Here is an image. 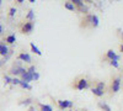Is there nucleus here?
<instances>
[{"label": "nucleus", "mask_w": 123, "mask_h": 111, "mask_svg": "<svg viewBox=\"0 0 123 111\" xmlns=\"http://www.w3.org/2000/svg\"><path fill=\"white\" fill-rule=\"evenodd\" d=\"M58 105L60 109H70V107H73V101H70V100H58Z\"/></svg>", "instance_id": "nucleus-1"}, {"label": "nucleus", "mask_w": 123, "mask_h": 111, "mask_svg": "<svg viewBox=\"0 0 123 111\" xmlns=\"http://www.w3.org/2000/svg\"><path fill=\"white\" fill-rule=\"evenodd\" d=\"M121 89V77H117L113 79V82H112V91L113 93H118Z\"/></svg>", "instance_id": "nucleus-2"}, {"label": "nucleus", "mask_w": 123, "mask_h": 111, "mask_svg": "<svg viewBox=\"0 0 123 111\" xmlns=\"http://www.w3.org/2000/svg\"><path fill=\"white\" fill-rule=\"evenodd\" d=\"M87 20L91 22V26H94V27H97L100 25V20H98V16L95 15V14H92V15H89L87 16Z\"/></svg>", "instance_id": "nucleus-3"}, {"label": "nucleus", "mask_w": 123, "mask_h": 111, "mask_svg": "<svg viewBox=\"0 0 123 111\" xmlns=\"http://www.w3.org/2000/svg\"><path fill=\"white\" fill-rule=\"evenodd\" d=\"M78 90H84V89H87L89 88V82L86 79H80L78 82V85H76Z\"/></svg>", "instance_id": "nucleus-4"}, {"label": "nucleus", "mask_w": 123, "mask_h": 111, "mask_svg": "<svg viewBox=\"0 0 123 111\" xmlns=\"http://www.w3.org/2000/svg\"><path fill=\"white\" fill-rule=\"evenodd\" d=\"M106 56H107V58L111 59V60H119V58H121L118 54H116V52L113 51V49H108L107 53H106Z\"/></svg>", "instance_id": "nucleus-5"}, {"label": "nucleus", "mask_w": 123, "mask_h": 111, "mask_svg": "<svg viewBox=\"0 0 123 111\" xmlns=\"http://www.w3.org/2000/svg\"><path fill=\"white\" fill-rule=\"evenodd\" d=\"M33 31V22H26L22 26V32L24 33H31Z\"/></svg>", "instance_id": "nucleus-6"}, {"label": "nucleus", "mask_w": 123, "mask_h": 111, "mask_svg": "<svg viewBox=\"0 0 123 111\" xmlns=\"http://www.w3.org/2000/svg\"><path fill=\"white\" fill-rule=\"evenodd\" d=\"M9 51H10V49H9V47L6 46V43H5V42H0V54L5 57V56L9 53Z\"/></svg>", "instance_id": "nucleus-7"}, {"label": "nucleus", "mask_w": 123, "mask_h": 111, "mask_svg": "<svg viewBox=\"0 0 123 111\" xmlns=\"http://www.w3.org/2000/svg\"><path fill=\"white\" fill-rule=\"evenodd\" d=\"M21 80H22V82H26V83L32 82V80H33V74H31V73L26 72L25 74L21 75Z\"/></svg>", "instance_id": "nucleus-8"}, {"label": "nucleus", "mask_w": 123, "mask_h": 111, "mask_svg": "<svg viewBox=\"0 0 123 111\" xmlns=\"http://www.w3.org/2000/svg\"><path fill=\"white\" fill-rule=\"evenodd\" d=\"M18 59L20 60H22V62H25V63H31V56L28 54V53H21L18 56Z\"/></svg>", "instance_id": "nucleus-9"}, {"label": "nucleus", "mask_w": 123, "mask_h": 111, "mask_svg": "<svg viewBox=\"0 0 123 111\" xmlns=\"http://www.w3.org/2000/svg\"><path fill=\"white\" fill-rule=\"evenodd\" d=\"M30 46H31V51H32L35 54H37V56H42V52L39 51V48H38L33 42H31V43H30Z\"/></svg>", "instance_id": "nucleus-10"}, {"label": "nucleus", "mask_w": 123, "mask_h": 111, "mask_svg": "<svg viewBox=\"0 0 123 111\" xmlns=\"http://www.w3.org/2000/svg\"><path fill=\"white\" fill-rule=\"evenodd\" d=\"M98 106H100L102 110H104V111H112L111 107H110V105L106 104L105 101H100V103H98Z\"/></svg>", "instance_id": "nucleus-11"}, {"label": "nucleus", "mask_w": 123, "mask_h": 111, "mask_svg": "<svg viewBox=\"0 0 123 111\" xmlns=\"http://www.w3.org/2000/svg\"><path fill=\"white\" fill-rule=\"evenodd\" d=\"M64 7H65L67 10H69V11H75V10H76V7L73 5V3H71V1L65 3V4H64Z\"/></svg>", "instance_id": "nucleus-12"}, {"label": "nucleus", "mask_w": 123, "mask_h": 111, "mask_svg": "<svg viewBox=\"0 0 123 111\" xmlns=\"http://www.w3.org/2000/svg\"><path fill=\"white\" fill-rule=\"evenodd\" d=\"M91 91H92V94L94 95H96V96H98V98H101V96H104V91H101V90H98L97 88H92L91 89Z\"/></svg>", "instance_id": "nucleus-13"}, {"label": "nucleus", "mask_w": 123, "mask_h": 111, "mask_svg": "<svg viewBox=\"0 0 123 111\" xmlns=\"http://www.w3.org/2000/svg\"><path fill=\"white\" fill-rule=\"evenodd\" d=\"M6 42H7L9 45L15 43V42H16V36H15V35H10V36H7V37H6Z\"/></svg>", "instance_id": "nucleus-14"}, {"label": "nucleus", "mask_w": 123, "mask_h": 111, "mask_svg": "<svg viewBox=\"0 0 123 111\" xmlns=\"http://www.w3.org/2000/svg\"><path fill=\"white\" fill-rule=\"evenodd\" d=\"M26 19L28 20L30 22L33 21V20H35V11H33V10H30L28 14H27V16H26Z\"/></svg>", "instance_id": "nucleus-15"}, {"label": "nucleus", "mask_w": 123, "mask_h": 111, "mask_svg": "<svg viewBox=\"0 0 123 111\" xmlns=\"http://www.w3.org/2000/svg\"><path fill=\"white\" fill-rule=\"evenodd\" d=\"M41 111H54L53 107L50 105H47V104H42L41 105Z\"/></svg>", "instance_id": "nucleus-16"}, {"label": "nucleus", "mask_w": 123, "mask_h": 111, "mask_svg": "<svg viewBox=\"0 0 123 111\" xmlns=\"http://www.w3.org/2000/svg\"><path fill=\"white\" fill-rule=\"evenodd\" d=\"M79 9V11H81V13H84V14H87L89 13V7L84 4V5H81L80 7H78Z\"/></svg>", "instance_id": "nucleus-17"}, {"label": "nucleus", "mask_w": 123, "mask_h": 111, "mask_svg": "<svg viewBox=\"0 0 123 111\" xmlns=\"http://www.w3.org/2000/svg\"><path fill=\"white\" fill-rule=\"evenodd\" d=\"M20 86H21V88H24V89H32V86H31L30 85V83H26V82H22V80H21V84H20Z\"/></svg>", "instance_id": "nucleus-18"}, {"label": "nucleus", "mask_w": 123, "mask_h": 111, "mask_svg": "<svg viewBox=\"0 0 123 111\" xmlns=\"http://www.w3.org/2000/svg\"><path fill=\"white\" fill-rule=\"evenodd\" d=\"M31 104H32V99H31V98H27V99H25L20 105H25V106H27V105H31Z\"/></svg>", "instance_id": "nucleus-19"}, {"label": "nucleus", "mask_w": 123, "mask_h": 111, "mask_svg": "<svg viewBox=\"0 0 123 111\" xmlns=\"http://www.w3.org/2000/svg\"><path fill=\"white\" fill-rule=\"evenodd\" d=\"M71 3H73V5L76 7H80L81 5H84V1H81V0H73V1H71Z\"/></svg>", "instance_id": "nucleus-20"}, {"label": "nucleus", "mask_w": 123, "mask_h": 111, "mask_svg": "<svg viewBox=\"0 0 123 111\" xmlns=\"http://www.w3.org/2000/svg\"><path fill=\"white\" fill-rule=\"evenodd\" d=\"M96 88H97L98 90H101V91L105 93V83H104V82H98V84H97Z\"/></svg>", "instance_id": "nucleus-21"}, {"label": "nucleus", "mask_w": 123, "mask_h": 111, "mask_svg": "<svg viewBox=\"0 0 123 111\" xmlns=\"http://www.w3.org/2000/svg\"><path fill=\"white\" fill-rule=\"evenodd\" d=\"M11 56H12V51H11V49H10V51H9V53H7V54H6L5 57H4V60H3V63H5L6 60H7V59H9L10 57H11Z\"/></svg>", "instance_id": "nucleus-22"}, {"label": "nucleus", "mask_w": 123, "mask_h": 111, "mask_svg": "<svg viewBox=\"0 0 123 111\" xmlns=\"http://www.w3.org/2000/svg\"><path fill=\"white\" fill-rule=\"evenodd\" d=\"M110 64L112 67H115V68H119V64H118V60H111Z\"/></svg>", "instance_id": "nucleus-23"}, {"label": "nucleus", "mask_w": 123, "mask_h": 111, "mask_svg": "<svg viewBox=\"0 0 123 111\" xmlns=\"http://www.w3.org/2000/svg\"><path fill=\"white\" fill-rule=\"evenodd\" d=\"M4 82H5V84H9V83L12 82V78H10L9 75H5L4 77Z\"/></svg>", "instance_id": "nucleus-24"}, {"label": "nucleus", "mask_w": 123, "mask_h": 111, "mask_svg": "<svg viewBox=\"0 0 123 111\" xmlns=\"http://www.w3.org/2000/svg\"><path fill=\"white\" fill-rule=\"evenodd\" d=\"M14 85H20L21 84V80L20 79H17V78H12V82H11Z\"/></svg>", "instance_id": "nucleus-25"}, {"label": "nucleus", "mask_w": 123, "mask_h": 111, "mask_svg": "<svg viewBox=\"0 0 123 111\" xmlns=\"http://www.w3.org/2000/svg\"><path fill=\"white\" fill-rule=\"evenodd\" d=\"M27 72H28V73H31V74L36 73V67H35V65H31V67L27 69Z\"/></svg>", "instance_id": "nucleus-26"}, {"label": "nucleus", "mask_w": 123, "mask_h": 111, "mask_svg": "<svg viewBox=\"0 0 123 111\" xmlns=\"http://www.w3.org/2000/svg\"><path fill=\"white\" fill-rule=\"evenodd\" d=\"M15 14H16V9H15V7H11V9H10L9 15L11 16V17H14V16H15Z\"/></svg>", "instance_id": "nucleus-27"}, {"label": "nucleus", "mask_w": 123, "mask_h": 111, "mask_svg": "<svg viewBox=\"0 0 123 111\" xmlns=\"http://www.w3.org/2000/svg\"><path fill=\"white\" fill-rule=\"evenodd\" d=\"M39 79V74L36 72V73H33V80H38Z\"/></svg>", "instance_id": "nucleus-28"}, {"label": "nucleus", "mask_w": 123, "mask_h": 111, "mask_svg": "<svg viewBox=\"0 0 123 111\" xmlns=\"http://www.w3.org/2000/svg\"><path fill=\"white\" fill-rule=\"evenodd\" d=\"M28 111H36V109H35L33 106H30V109H28Z\"/></svg>", "instance_id": "nucleus-29"}, {"label": "nucleus", "mask_w": 123, "mask_h": 111, "mask_svg": "<svg viewBox=\"0 0 123 111\" xmlns=\"http://www.w3.org/2000/svg\"><path fill=\"white\" fill-rule=\"evenodd\" d=\"M1 32H3V26L0 25V33H1Z\"/></svg>", "instance_id": "nucleus-30"}, {"label": "nucleus", "mask_w": 123, "mask_h": 111, "mask_svg": "<svg viewBox=\"0 0 123 111\" xmlns=\"http://www.w3.org/2000/svg\"><path fill=\"white\" fill-rule=\"evenodd\" d=\"M119 49H121V52H123V45L121 46V48H119Z\"/></svg>", "instance_id": "nucleus-31"}, {"label": "nucleus", "mask_w": 123, "mask_h": 111, "mask_svg": "<svg viewBox=\"0 0 123 111\" xmlns=\"http://www.w3.org/2000/svg\"><path fill=\"white\" fill-rule=\"evenodd\" d=\"M3 65V60H0V67H1Z\"/></svg>", "instance_id": "nucleus-32"}, {"label": "nucleus", "mask_w": 123, "mask_h": 111, "mask_svg": "<svg viewBox=\"0 0 123 111\" xmlns=\"http://www.w3.org/2000/svg\"><path fill=\"white\" fill-rule=\"evenodd\" d=\"M122 37H123V33H122Z\"/></svg>", "instance_id": "nucleus-33"}]
</instances>
